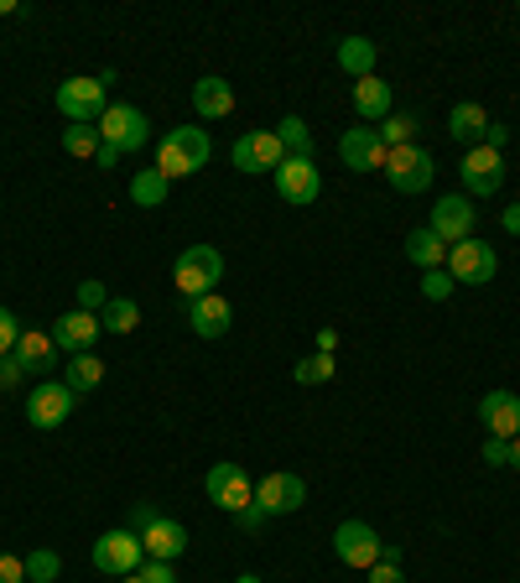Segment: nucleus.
I'll return each instance as SVG.
<instances>
[{
  "mask_svg": "<svg viewBox=\"0 0 520 583\" xmlns=\"http://www.w3.org/2000/svg\"><path fill=\"white\" fill-rule=\"evenodd\" d=\"M63 152L68 157H100V125H68L63 131Z\"/></svg>",
  "mask_w": 520,
  "mask_h": 583,
  "instance_id": "2f4dec72",
  "label": "nucleus"
},
{
  "mask_svg": "<svg viewBox=\"0 0 520 583\" xmlns=\"http://www.w3.org/2000/svg\"><path fill=\"white\" fill-rule=\"evenodd\" d=\"M510 469H520V438H510Z\"/></svg>",
  "mask_w": 520,
  "mask_h": 583,
  "instance_id": "09e8293b",
  "label": "nucleus"
},
{
  "mask_svg": "<svg viewBox=\"0 0 520 583\" xmlns=\"http://www.w3.org/2000/svg\"><path fill=\"white\" fill-rule=\"evenodd\" d=\"M370 583H406L400 579V563H375L370 568Z\"/></svg>",
  "mask_w": 520,
  "mask_h": 583,
  "instance_id": "c03bdc74",
  "label": "nucleus"
},
{
  "mask_svg": "<svg viewBox=\"0 0 520 583\" xmlns=\"http://www.w3.org/2000/svg\"><path fill=\"white\" fill-rule=\"evenodd\" d=\"M271 178H276V193H281V199L297 203V209H307V203L323 193V178H318V167H313V157H286L276 172H271Z\"/></svg>",
  "mask_w": 520,
  "mask_h": 583,
  "instance_id": "ddd939ff",
  "label": "nucleus"
},
{
  "mask_svg": "<svg viewBox=\"0 0 520 583\" xmlns=\"http://www.w3.org/2000/svg\"><path fill=\"white\" fill-rule=\"evenodd\" d=\"M100 142H110L121 157H131V152H140L151 142V121L140 115L136 104H110L100 115Z\"/></svg>",
  "mask_w": 520,
  "mask_h": 583,
  "instance_id": "423d86ee",
  "label": "nucleus"
},
{
  "mask_svg": "<svg viewBox=\"0 0 520 583\" xmlns=\"http://www.w3.org/2000/svg\"><path fill=\"white\" fill-rule=\"evenodd\" d=\"M339 68L354 74V79H370L375 74V42L370 37H343L339 42Z\"/></svg>",
  "mask_w": 520,
  "mask_h": 583,
  "instance_id": "a878e982",
  "label": "nucleus"
},
{
  "mask_svg": "<svg viewBox=\"0 0 520 583\" xmlns=\"http://www.w3.org/2000/svg\"><path fill=\"white\" fill-rule=\"evenodd\" d=\"M500 224L510 229V235H520V203H510V209H505V214H500Z\"/></svg>",
  "mask_w": 520,
  "mask_h": 583,
  "instance_id": "49530a36",
  "label": "nucleus"
},
{
  "mask_svg": "<svg viewBox=\"0 0 520 583\" xmlns=\"http://www.w3.org/2000/svg\"><path fill=\"white\" fill-rule=\"evenodd\" d=\"M229 161L240 172H276L281 161H286V152H281L276 131H250V136H240V142L229 146Z\"/></svg>",
  "mask_w": 520,
  "mask_h": 583,
  "instance_id": "4468645a",
  "label": "nucleus"
},
{
  "mask_svg": "<svg viewBox=\"0 0 520 583\" xmlns=\"http://www.w3.org/2000/svg\"><path fill=\"white\" fill-rule=\"evenodd\" d=\"M484 463H489V469H505V463H510V442H505V438H484Z\"/></svg>",
  "mask_w": 520,
  "mask_h": 583,
  "instance_id": "ea45409f",
  "label": "nucleus"
},
{
  "mask_svg": "<svg viewBox=\"0 0 520 583\" xmlns=\"http://www.w3.org/2000/svg\"><path fill=\"white\" fill-rule=\"evenodd\" d=\"M495 271H500V261H495V245L484 240H459L453 250H448V277L459 287H484L495 282Z\"/></svg>",
  "mask_w": 520,
  "mask_h": 583,
  "instance_id": "6e6552de",
  "label": "nucleus"
},
{
  "mask_svg": "<svg viewBox=\"0 0 520 583\" xmlns=\"http://www.w3.org/2000/svg\"><path fill=\"white\" fill-rule=\"evenodd\" d=\"M140 558H146V547H140L136 531H104L100 542H94V568L100 573H110V579H131V573H140Z\"/></svg>",
  "mask_w": 520,
  "mask_h": 583,
  "instance_id": "0eeeda50",
  "label": "nucleus"
},
{
  "mask_svg": "<svg viewBox=\"0 0 520 583\" xmlns=\"http://www.w3.org/2000/svg\"><path fill=\"white\" fill-rule=\"evenodd\" d=\"M193 110H199L203 121H224V115H235V83L219 79V74L199 79V83H193Z\"/></svg>",
  "mask_w": 520,
  "mask_h": 583,
  "instance_id": "4be33fe9",
  "label": "nucleus"
},
{
  "mask_svg": "<svg viewBox=\"0 0 520 583\" xmlns=\"http://www.w3.org/2000/svg\"><path fill=\"white\" fill-rule=\"evenodd\" d=\"M484 146L505 157V146H510V125H495V121H489V131H484Z\"/></svg>",
  "mask_w": 520,
  "mask_h": 583,
  "instance_id": "79ce46f5",
  "label": "nucleus"
},
{
  "mask_svg": "<svg viewBox=\"0 0 520 583\" xmlns=\"http://www.w3.org/2000/svg\"><path fill=\"white\" fill-rule=\"evenodd\" d=\"M474 224H479V214L468 209V199H463V193H448V199L432 203V224H427V229L453 250L459 240H474Z\"/></svg>",
  "mask_w": 520,
  "mask_h": 583,
  "instance_id": "f8f14e48",
  "label": "nucleus"
},
{
  "mask_svg": "<svg viewBox=\"0 0 520 583\" xmlns=\"http://www.w3.org/2000/svg\"><path fill=\"white\" fill-rule=\"evenodd\" d=\"M235 583H260V573H240V579H235Z\"/></svg>",
  "mask_w": 520,
  "mask_h": 583,
  "instance_id": "8fccbe9b",
  "label": "nucleus"
},
{
  "mask_svg": "<svg viewBox=\"0 0 520 583\" xmlns=\"http://www.w3.org/2000/svg\"><path fill=\"white\" fill-rule=\"evenodd\" d=\"M100 334H104L100 313H83V307H74V313H63V318L53 323V344L68 349V355H89Z\"/></svg>",
  "mask_w": 520,
  "mask_h": 583,
  "instance_id": "f3484780",
  "label": "nucleus"
},
{
  "mask_svg": "<svg viewBox=\"0 0 520 583\" xmlns=\"http://www.w3.org/2000/svg\"><path fill=\"white\" fill-rule=\"evenodd\" d=\"M94 161H100V167H115V161H121V152H115L110 142H100V157H94Z\"/></svg>",
  "mask_w": 520,
  "mask_h": 583,
  "instance_id": "de8ad7c7",
  "label": "nucleus"
},
{
  "mask_svg": "<svg viewBox=\"0 0 520 583\" xmlns=\"http://www.w3.org/2000/svg\"><path fill=\"white\" fill-rule=\"evenodd\" d=\"M229 323H235V307H229L219 292L188 302V328H193L199 339H224V334H229Z\"/></svg>",
  "mask_w": 520,
  "mask_h": 583,
  "instance_id": "a211bd4d",
  "label": "nucleus"
},
{
  "mask_svg": "<svg viewBox=\"0 0 520 583\" xmlns=\"http://www.w3.org/2000/svg\"><path fill=\"white\" fill-rule=\"evenodd\" d=\"M484 131H489V115H484V104H474V100L453 104V115H448V136H453L463 152L484 146Z\"/></svg>",
  "mask_w": 520,
  "mask_h": 583,
  "instance_id": "5701e85b",
  "label": "nucleus"
},
{
  "mask_svg": "<svg viewBox=\"0 0 520 583\" xmlns=\"http://www.w3.org/2000/svg\"><path fill=\"white\" fill-rule=\"evenodd\" d=\"M131 203L136 209H161L167 203V178H161L157 167H140L136 182H131Z\"/></svg>",
  "mask_w": 520,
  "mask_h": 583,
  "instance_id": "bb28decb",
  "label": "nucleus"
},
{
  "mask_svg": "<svg viewBox=\"0 0 520 583\" xmlns=\"http://www.w3.org/2000/svg\"><path fill=\"white\" fill-rule=\"evenodd\" d=\"M235 522H240V531H260V526L271 522V516H265L260 505H245V511H240V516H235Z\"/></svg>",
  "mask_w": 520,
  "mask_h": 583,
  "instance_id": "37998d69",
  "label": "nucleus"
},
{
  "mask_svg": "<svg viewBox=\"0 0 520 583\" xmlns=\"http://www.w3.org/2000/svg\"><path fill=\"white\" fill-rule=\"evenodd\" d=\"M140 583H178V573H172V563H157V558H146V563H140Z\"/></svg>",
  "mask_w": 520,
  "mask_h": 583,
  "instance_id": "58836bf2",
  "label": "nucleus"
},
{
  "mask_svg": "<svg viewBox=\"0 0 520 583\" xmlns=\"http://www.w3.org/2000/svg\"><path fill=\"white\" fill-rule=\"evenodd\" d=\"M292 375H297L302 385H323V381H334V355H302Z\"/></svg>",
  "mask_w": 520,
  "mask_h": 583,
  "instance_id": "473e14b6",
  "label": "nucleus"
},
{
  "mask_svg": "<svg viewBox=\"0 0 520 583\" xmlns=\"http://www.w3.org/2000/svg\"><path fill=\"white\" fill-rule=\"evenodd\" d=\"M459 178L474 199H495V193L505 188V157L500 152H489V146H474V152H463Z\"/></svg>",
  "mask_w": 520,
  "mask_h": 583,
  "instance_id": "9d476101",
  "label": "nucleus"
},
{
  "mask_svg": "<svg viewBox=\"0 0 520 583\" xmlns=\"http://www.w3.org/2000/svg\"><path fill=\"white\" fill-rule=\"evenodd\" d=\"M104 381V365L94 360V355H74V365H68V391H74V396H83V391H94V385Z\"/></svg>",
  "mask_w": 520,
  "mask_h": 583,
  "instance_id": "c756f323",
  "label": "nucleus"
},
{
  "mask_svg": "<svg viewBox=\"0 0 520 583\" xmlns=\"http://www.w3.org/2000/svg\"><path fill=\"white\" fill-rule=\"evenodd\" d=\"M339 349V334L334 328H318V355H334Z\"/></svg>",
  "mask_w": 520,
  "mask_h": 583,
  "instance_id": "a18cd8bd",
  "label": "nucleus"
},
{
  "mask_svg": "<svg viewBox=\"0 0 520 583\" xmlns=\"http://www.w3.org/2000/svg\"><path fill=\"white\" fill-rule=\"evenodd\" d=\"M381 531L370 522H343L339 531H334V552H339L343 568H375L381 563Z\"/></svg>",
  "mask_w": 520,
  "mask_h": 583,
  "instance_id": "9b49d317",
  "label": "nucleus"
},
{
  "mask_svg": "<svg viewBox=\"0 0 520 583\" xmlns=\"http://www.w3.org/2000/svg\"><path fill=\"white\" fill-rule=\"evenodd\" d=\"M479 417L489 427V438H520V396L516 391H489L479 402Z\"/></svg>",
  "mask_w": 520,
  "mask_h": 583,
  "instance_id": "aec40b11",
  "label": "nucleus"
},
{
  "mask_svg": "<svg viewBox=\"0 0 520 583\" xmlns=\"http://www.w3.org/2000/svg\"><path fill=\"white\" fill-rule=\"evenodd\" d=\"M339 157L343 167H354V172H381L385 167V142L375 125H349L339 136Z\"/></svg>",
  "mask_w": 520,
  "mask_h": 583,
  "instance_id": "2eb2a0df",
  "label": "nucleus"
},
{
  "mask_svg": "<svg viewBox=\"0 0 520 583\" xmlns=\"http://www.w3.org/2000/svg\"><path fill=\"white\" fill-rule=\"evenodd\" d=\"M385 178H391V188L396 193H427L432 188V152L427 146H396V152H385Z\"/></svg>",
  "mask_w": 520,
  "mask_h": 583,
  "instance_id": "20e7f679",
  "label": "nucleus"
},
{
  "mask_svg": "<svg viewBox=\"0 0 520 583\" xmlns=\"http://www.w3.org/2000/svg\"><path fill=\"white\" fill-rule=\"evenodd\" d=\"M58 573H63V558L58 552H47V547H37V552L26 558V579L32 583H53Z\"/></svg>",
  "mask_w": 520,
  "mask_h": 583,
  "instance_id": "72a5a7b5",
  "label": "nucleus"
},
{
  "mask_svg": "<svg viewBox=\"0 0 520 583\" xmlns=\"http://www.w3.org/2000/svg\"><path fill=\"white\" fill-rule=\"evenodd\" d=\"M256 505L265 511V516H292V511H302L307 505V484H302V474H265L256 490Z\"/></svg>",
  "mask_w": 520,
  "mask_h": 583,
  "instance_id": "dca6fc26",
  "label": "nucleus"
},
{
  "mask_svg": "<svg viewBox=\"0 0 520 583\" xmlns=\"http://www.w3.org/2000/svg\"><path fill=\"white\" fill-rule=\"evenodd\" d=\"M157 516H161L157 505H146V501H140V505H131V511H125V531H136V537H140V531H146V526L157 522Z\"/></svg>",
  "mask_w": 520,
  "mask_h": 583,
  "instance_id": "e433bc0d",
  "label": "nucleus"
},
{
  "mask_svg": "<svg viewBox=\"0 0 520 583\" xmlns=\"http://www.w3.org/2000/svg\"><path fill=\"white\" fill-rule=\"evenodd\" d=\"M53 104H58L63 121H74V125H100V115L110 110L100 79H63L58 94H53Z\"/></svg>",
  "mask_w": 520,
  "mask_h": 583,
  "instance_id": "7ed1b4c3",
  "label": "nucleus"
},
{
  "mask_svg": "<svg viewBox=\"0 0 520 583\" xmlns=\"http://www.w3.org/2000/svg\"><path fill=\"white\" fill-rule=\"evenodd\" d=\"M406 256H411V266H421V271H442V266H448V245L421 224V229L406 235Z\"/></svg>",
  "mask_w": 520,
  "mask_h": 583,
  "instance_id": "393cba45",
  "label": "nucleus"
},
{
  "mask_svg": "<svg viewBox=\"0 0 520 583\" xmlns=\"http://www.w3.org/2000/svg\"><path fill=\"white\" fill-rule=\"evenodd\" d=\"M0 375H5V355H0Z\"/></svg>",
  "mask_w": 520,
  "mask_h": 583,
  "instance_id": "603ef678",
  "label": "nucleus"
},
{
  "mask_svg": "<svg viewBox=\"0 0 520 583\" xmlns=\"http://www.w3.org/2000/svg\"><path fill=\"white\" fill-rule=\"evenodd\" d=\"M100 323H104V334H131L140 323V307L131 298H110L104 302V313H100Z\"/></svg>",
  "mask_w": 520,
  "mask_h": 583,
  "instance_id": "7c9ffc66",
  "label": "nucleus"
},
{
  "mask_svg": "<svg viewBox=\"0 0 520 583\" xmlns=\"http://www.w3.org/2000/svg\"><path fill=\"white\" fill-rule=\"evenodd\" d=\"M140 547H146V558L172 563V558H182V552H188V531H182V522H172V516H157V522L140 531Z\"/></svg>",
  "mask_w": 520,
  "mask_h": 583,
  "instance_id": "412c9836",
  "label": "nucleus"
},
{
  "mask_svg": "<svg viewBox=\"0 0 520 583\" xmlns=\"http://www.w3.org/2000/svg\"><path fill=\"white\" fill-rule=\"evenodd\" d=\"M172 282H178V292L188 302L208 298V292L224 282V256L214 250V245H188V250L178 256V266H172Z\"/></svg>",
  "mask_w": 520,
  "mask_h": 583,
  "instance_id": "f03ea898",
  "label": "nucleus"
},
{
  "mask_svg": "<svg viewBox=\"0 0 520 583\" xmlns=\"http://www.w3.org/2000/svg\"><path fill=\"white\" fill-rule=\"evenodd\" d=\"M74 402H79V396L63 381H42V385H32V396H26V423L42 427V433H53V427H63L74 417Z\"/></svg>",
  "mask_w": 520,
  "mask_h": 583,
  "instance_id": "1a4fd4ad",
  "label": "nucleus"
},
{
  "mask_svg": "<svg viewBox=\"0 0 520 583\" xmlns=\"http://www.w3.org/2000/svg\"><path fill=\"white\" fill-rule=\"evenodd\" d=\"M11 360L21 365V375H53L58 344H53V334H42V328H21L16 349H11Z\"/></svg>",
  "mask_w": 520,
  "mask_h": 583,
  "instance_id": "6ab92c4d",
  "label": "nucleus"
},
{
  "mask_svg": "<svg viewBox=\"0 0 520 583\" xmlns=\"http://www.w3.org/2000/svg\"><path fill=\"white\" fill-rule=\"evenodd\" d=\"M375 131H381L385 152H396V146H417V115H406V110H391Z\"/></svg>",
  "mask_w": 520,
  "mask_h": 583,
  "instance_id": "cd10ccee",
  "label": "nucleus"
},
{
  "mask_svg": "<svg viewBox=\"0 0 520 583\" xmlns=\"http://www.w3.org/2000/svg\"><path fill=\"white\" fill-rule=\"evenodd\" d=\"M453 277H448V266H442V271H421V298L427 302H448L453 298Z\"/></svg>",
  "mask_w": 520,
  "mask_h": 583,
  "instance_id": "f704fd0d",
  "label": "nucleus"
},
{
  "mask_svg": "<svg viewBox=\"0 0 520 583\" xmlns=\"http://www.w3.org/2000/svg\"><path fill=\"white\" fill-rule=\"evenodd\" d=\"M104 302H110V292H104V282H79V307L83 313H104Z\"/></svg>",
  "mask_w": 520,
  "mask_h": 583,
  "instance_id": "c9c22d12",
  "label": "nucleus"
},
{
  "mask_svg": "<svg viewBox=\"0 0 520 583\" xmlns=\"http://www.w3.org/2000/svg\"><path fill=\"white\" fill-rule=\"evenodd\" d=\"M21 339V323L11 318V307H0V355H11Z\"/></svg>",
  "mask_w": 520,
  "mask_h": 583,
  "instance_id": "4c0bfd02",
  "label": "nucleus"
},
{
  "mask_svg": "<svg viewBox=\"0 0 520 583\" xmlns=\"http://www.w3.org/2000/svg\"><path fill=\"white\" fill-rule=\"evenodd\" d=\"M203 490H208V501L219 505V511H229V516H240L245 505H256V484H250V474H245L235 459L214 463V469L203 474Z\"/></svg>",
  "mask_w": 520,
  "mask_h": 583,
  "instance_id": "39448f33",
  "label": "nucleus"
},
{
  "mask_svg": "<svg viewBox=\"0 0 520 583\" xmlns=\"http://www.w3.org/2000/svg\"><path fill=\"white\" fill-rule=\"evenodd\" d=\"M0 583H26V558H11V552H0Z\"/></svg>",
  "mask_w": 520,
  "mask_h": 583,
  "instance_id": "a19ab883",
  "label": "nucleus"
},
{
  "mask_svg": "<svg viewBox=\"0 0 520 583\" xmlns=\"http://www.w3.org/2000/svg\"><path fill=\"white\" fill-rule=\"evenodd\" d=\"M208 152H214V146H208V131H203V125H178V131L157 146V172L167 182L193 178L199 167H208Z\"/></svg>",
  "mask_w": 520,
  "mask_h": 583,
  "instance_id": "f257e3e1",
  "label": "nucleus"
},
{
  "mask_svg": "<svg viewBox=\"0 0 520 583\" xmlns=\"http://www.w3.org/2000/svg\"><path fill=\"white\" fill-rule=\"evenodd\" d=\"M276 142L286 157H313V131H307L302 115H286V121L276 125Z\"/></svg>",
  "mask_w": 520,
  "mask_h": 583,
  "instance_id": "c85d7f7f",
  "label": "nucleus"
},
{
  "mask_svg": "<svg viewBox=\"0 0 520 583\" xmlns=\"http://www.w3.org/2000/svg\"><path fill=\"white\" fill-rule=\"evenodd\" d=\"M354 115L370 125H381L385 115H391V83H385L381 74H370V79L354 83Z\"/></svg>",
  "mask_w": 520,
  "mask_h": 583,
  "instance_id": "b1692460",
  "label": "nucleus"
},
{
  "mask_svg": "<svg viewBox=\"0 0 520 583\" xmlns=\"http://www.w3.org/2000/svg\"><path fill=\"white\" fill-rule=\"evenodd\" d=\"M121 583H140V573H131V579H121Z\"/></svg>",
  "mask_w": 520,
  "mask_h": 583,
  "instance_id": "3c124183",
  "label": "nucleus"
}]
</instances>
